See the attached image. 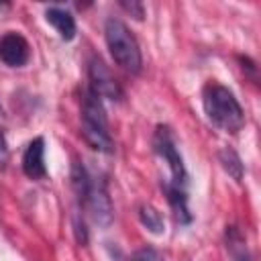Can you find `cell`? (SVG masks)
<instances>
[{
    "label": "cell",
    "instance_id": "obj_18",
    "mask_svg": "<svg viewBox=\"0 0 261 261\" xmlns=\"http://www.w3.org/2000/svg\"><path fill=\"white\" fill-rule=\"evenodd\" d=\"M6 8H10V4H6V2H0V10H6Z\"/></svg>",
    "mask_w": 261,
    "mask_h": 261
},
{
    "label": "cell",
    "instance_id": "obj_16",
    "mask_svg": "<svg viewBox=\"0 0 261 261\" xmlns=\"http://www.w3.org/2000/svg\"><path fill=\"white\" fill-rule=\"evenodd\" d=\"M133 261H165L163 255L153 247H143L133 255Z\"/></svg>",
    "mask_w": 261,
    "mask_h": 261
},
{
    "label": "cell",
    "instance_id": "obj_3",
    "mask_svg": "<svg viewBox=\"0 0 261 261\" xmlns=\"http://www.w3.org/2000/svg\"><path fill=\"white\" fill-rule=\"evenodd\" d=\"M104 39L108 45V51L118 67H122L126 73L137 75L143 67V55L141 47L130 33V29L120 18H108L104 22Z\"/></svg>",
    "mask_w": 261,
    "mask_h": 261
},
{
    "label": "cell",
    "instance_id": "obj_17",
    "mask_svg": "<svg viewBox=\"0 0 261 261\" xmlns=\"http://www.w3.org/2000/svg\"><path fill=\"white\" fill-rule=\"evenodd\" d=\"M4 118V114H2V108H0V120ZM8 157H10V149H8V141H6V137H4V130H2V126H0V167H6V163H8Z\"/></svg>",
    "mask_w": 261,
    "mask_h": 261
},
{
    "label": "cell",
    "instance_id": "obj_11",
    "mask_svg": "<svg viewBox=\"0 0 261 261\" xmlns=\"http://www.w3.org/2000/svg\"><path fill=\"white\" fill-rule=\"evenodd\" d=\"M218 161H220L222 169H224L234 181H243L245 167H243V161H241L239 153H237L232 147H222V149L218 151Z\"/></svg>",
    "mask_w": 261,
    "mask_h": 261
},
{
    "label": "cell",
    "instance_id": "obj_7",
    "mask_svg": "<svg viewBox=\"0 0 261 261\" xmlns=\"http://www.w3.org/2000/svg\"><path fill=\"white\" fill-rule=\"evenodd\" d=\"M22 171L29 179H43L47 175V167H45V139L43 137H35L24 153H22Z\"/></svg>",
    "mask_w": 261,
    "mask_h": 261
},
{
    "label": "cell",
    "instance_id": "obj_4",
    "mask_svg": "<svg viewBox=\"0 0 261 261\" xmlns=\"http://www.w3.org/2000/svg\"><path fill=\"white\" fill-rule=\"evenodd\" d=\"M153 149H155V153L169 165L171 184H175V186H179V188H186V184H188V171H186L181 153H179V149H177L175 137H173V133H171L169 126L159 124V126L155 128V135H153Z\"/></svg>",
    "mask_w": 261,
    "mask_h": 261
},
{
    "label": "cell",
    "instance_id": "obj_2",
    "mask_svg": "<svg viewBox=\"0 0 261 261\" xmlns=\"http://www.w3.org/2000/svg\"><path fill=\"white\" fill-rule=\"evenodd\" d=\"M202 106L206 118L220 130L226 133H239L245 126V112L234 94L220 86V84H208L202 92Z\"/></svg>",
    "mask_w": 261,
    "mask_h": 261
},
{
    "label": "cell",
    "instance_id": "obj_6",
    "mask_svg": "<svg viewBox=\"0 0 261 261\" xmlns=\"http://www.w3.org/2000/svg\"><path fill=\"white\" fill-rule=\"evenodd\" d=\"M29 59H31V45L20 33L8 31L0 37V61L4 65L22 67Z\"/></svg>",
    "mask_w": 261,
    "mask_h": 261
},
{
    "label": "cell",
    "instance_id": "obj_1",
    "mask_svg": "<svg viewBox=\"0 0 261 261\" xmlns=\"http://www.w3.org/2000/svg\"><path fill=\"white\" fill-rule=\"evenodd\" d=\"M71 186L77 196V202L90 214V218L102 228L110 226L114 220V206L108 196L106 184L100 177L90 175L86 165L77 159H73L71 163Z\"/></svg>",
    "mask_w": 261,
    "mask_h": 261
},
{
    "label": "cell",
    "instance_id": "obj_15",
    "mask_svg": "<svg viewBox=\"0 0 261 261\" xmlns=\"http://www.w3.org/2000/svg\"><path fill=\"white\" fill-rule=\"evenodd\" d=\"M73 234H75V241L84 247L88 243V228H86V220L80 212L73 214Z\"/></svg>",
    "mask_w": 261,
    "mask_h": 261
},
{
    "label": "cell",
    "instance_id": "obj_8",
    "mask_svg": "<svg viewBox=\"0 0 261 261\" xmlns=\"http://www.w3.org/2000/svg\"><path fill=\"white\" fill-rule=\"evenodd\" d=\"M165 196H167V202L173 210V216L179 224H190L192 222V212L188 208V196H186V188H179L171 181H163L161 184Z\"/></svg>",
    "mask_w": 261,
    "mask_h": 261
},
{
    "label": "cell",
    "instance_id": "obj_5",
    "mask_svg": "<svg viewBox=\"0 0 261 261\" xmlns=\"http://www.w3.org/2000/svg\"><path fill=\"white\" fill-rule=\"evenodd\" d=\"M88 80H90V90L100 96V98H108L112 102L122 100V88L116 82V77L112 75L110 67L102 61L100 55H92L88 61Z\"/></svg>",
    "mask_w": 261,
    "mask_h": 261
},
{
    "label": "cell",
    "instance_id": "obj_13",
    "mask_svg": "<svg viewBox=\"0 0 261 261\" xmlns=\"http://www.w3.org/2000/svg\"><path fill=\"white\" fill-rule=\"evenodd\" d=\"M139 220L153 234H163L165 232V220H163L161 212L151 204H141L139 206Z\"/></svg>",
    "mask_w": 261,
    "mask_h": 261
},
{
    "label": "cell",
    "instance_id": "obj_12",
    "mask_svg": "<svg viewBox=\"0 0 261 261\" xmlns=\"http://www.w3.org/2000/svg\"><path fill=\"white\" fill-rule=\"evenodd\" d=\"M226 247L230 251L232 261H253V257L247 249V243H245V239H243V234L237 226L226 228Z\"/></svg>",
    "mask_w": 261,
    "mask_h": 261
},
{
    "label": "cell",
    "instance_id": "obj_10",
    "mask_svg": "<svg viewBox=\"0 0 261 261\" xmlns=\"http://www.w3.org/2000/svg\"><path fill=\"white\" fill-rule=\"evenodd\" d=\"M82 137L94 151H98V153H114V141L110 137L108 126L82 122Z\"/></svg>",
    "mask_w": 261,
    "mask_h": 261
},
{
    "label": "cell",
    "instance_id": "obj_9",
    "mask_svg": "<svg viewBox=\"0 0 261 261\" xmlns=\"http://www.w3.org/2000/svg\"><path fill=\"white\" fill-rule=\"evenodd\" d=\"M45 20L59 33V37L63 41H71L75 37L77 27H75V18L71 16L69 10L59 8V6H49L45 10Z\"/></svg>",
    "mask_w": 261,
    "mask_h": 261
},
{
    "label": "cell",
    "instance_id": "obj_14",
    "mask_svg": "<svg viewBox=\"0 0 261 261\" xmlns=\"http://www.w3.org/2000/svg\"><path fill=\"white\" fill-rule=\"evenodd\" d=\"M118 6L122 10H126L135 20H143L145 18V6L141 2H137V0H120Z\"/></svg>",
    "mask_w": 261,
    "mask_h": 261
}]
</instances>
